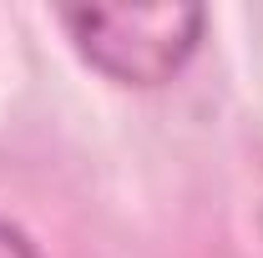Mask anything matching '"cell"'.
<instances>
[{
  "instance_id": "cell-1",
  "label": "cell",
  "mask_w": 263,
  "mask_h": 258,
  "mask_svg": "<svg viewBox=\"0 0 263 258\" xmlns=\"http://www.w3.org/2000/svg\"><path fill=\"white\" fill-rule=\"evenodd\" d=\"M202 5H137V10H61L66 35L86 61L127 86H162L193 61L202 41Z\"/></svg>"
},
{
  "instance_id": "cell-2",
  "label": "cell",
  "mask_w": 263,
  "mask_h": 258,
  "mask_svg": "<svg viewBox=\"0 0 263 258\" xmlns=\"http://www.w3.org/2000/svg\"><path fill=\"white\" fill-rule=\"evenodd\" d=\"M0 258H41V248L26 238V228H15L10 218H0Z\"/></svg>"
}]
</instances>
